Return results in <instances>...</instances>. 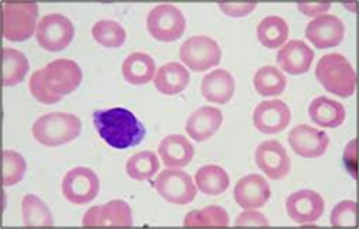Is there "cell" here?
I'll list each match as a JSON object with an SVG mask.
<instances>
[{
	"instance_id": "cell-1",
	"label": "cell",
	"mask_w": 359,
	"mask_h": 229,
	"mask_svg": "<svg viewBox=\"0 0 359 229\" xmlns=\"http://www.w3.org/2000/svg\"><path fill=\"white\" fill-rule=\"evenodd\" d=\"M93 123L100 138L117 150L138 145L145 136L144 124L126 108L96 111Z\"/></svg>"
},
{
	"instance_id": "cell-2",
	"label": "cell",
	"mask_w": 359,
	"mask_h": 229,
	"mask_svg": "<svg viewBox=\"0 0 359 229\" xmlns=\"http://www.w3.org/2000/svg\"><path fill=\"white\" fill-rule=\"evenodd\" d=\"M314 74L320 86L335 96L349 98L355 93L356 75L351 62L343 54L323 55L318 62Z\"/></svg>"
},
{
	"instance_id": "cell-3",
	"label": "cell",
	"mask_w": 359,
	"mask_h": 229,
	"mask_svg": "<svg viewBox=\"0 0 359 229\" xmlns=\"http://www.w3.org/2000/svg\"><path fill=\"white\" fill-rule=\"evenodd\" d=\"M35 140L47 147L69 144L81 133V120L69 112H50L41 116L32 128Z\"/></svg>"
},
{
	"instance_id": "cell-4",
	"label": "cell",
	"mask_w": 359,
	"mask_h": 229,
	"mask_svg": "<svg viewBox=\"0 0 359 229\" xmlns=\"http://www.w3.org/2000/svg\"><path fill=\"white\" fill-rule=\"evenodd\" d=\"M39 8L35 2H4V37L25 42L36 33Z\"/></svg>"
},
{
	"instance_id": "cell-5",
	"label": "cell",
	"mask_w": 359,
	"mask_h": 229,
	"mask_svg": "<svg viewBox=\"0 0 359 229\" xmlns=\"http://www.w3.org/2000/svg\"><path fill=\"white\" fill-rule=\"evenodd\" d=\"M147 30L156 41L174 42L184 35L186 18L174 5H157L147 15Z\"/></svg>"
},
{
	"instance_id": "cell-6",
	"label": "cell",
	"mask_w": 359,
	"mask_h": 229,
	"mask_svg": "<svg viewBox=\"0 0 359 229\" xmlns=\"http://www.w3.org/2000/svg\"><path fill=\"white\" fill-rule=\"evenodd\" d=\"M154 188L161 197L175 205H187L196 198L198 188L192 177L182 169L166 168L156 177Z\"/></svg>"
},
{
	"instance_id": "cell-7",
	"label": "cell",
	"mask_w": 359,
	"mask_h": 229,
	"mask_svg": "<svg viewBox=\"0 0 359 229\" xmlns=\"http://www.w3.org/2000/svg\"><path fill=\"white\" fill-rule=\"evenodd\" d=\"M75 37L72 21L62 14H48L39 20L36 41L39 47L50 53L65 50Z\"/></svg>"
},
{
	"instance_id": "cell-8",
	"label": "cell",
	"mask_w": 359,
	"mask_h": 229,
	"mask_svg": "<svg viewBox=\"0 0 359 229\" xmlns=\"http://www.w3.org/2000/svg\"><path fill=\"white\" fill-rule=\"evenodd\" d=\"M180 59L194 72H204L220 63L222 50L215 39L192 37L180 48Z\"/></svg>"
},
{
	"instance_id": "cell-9",
	"label": "cell",
	"mask_w": 359,
	"mask_h": 229,
	"mask_svg": "<svg viewBox=\"0 0 359 229\" xmlns=\"http://www.w3.org/2000/svg\"><path fill=\"white\" fill-rule=\"evenodd\" d=\"M99 190L100 181L97 174L93 169L84 166H78L67 171L62 183L63 197L75 205H84L92 202L93 199H96Z\"/></svg>"
},
{
	"instance_id": "cell-10",
	"label": "cell",
	"mask_w": 359,
	"mask_h": 229,
	"mask_svg": "<svg viewBox=\"0 0 359 229\" xmlns=\"http://www.w3.org/2000/svg\"><path fill=\"white\" fill-rule=\"evenodd\" d=\"M84 228H130L133 217L129 204L123 199H112L104 205L88 209L83 217Z\"/></svg>"
},
{
	"instance_id": "cell-11",
	"label": "cell",
	"mask_w": 359,
	"mask_h": 229,
	"mask_svg": "<svg viewBox=\"0 0 359 229\" xmlns=\"http://www.w3.org/2000/svg\"><path fill=\"white\" fill-rule=\"evenodd\" d=\"M45 84L60 96L71 95L83 81L80 65L69 59H57L42 67Z\"/></svg>"
},
{
	"instance_id": "cell-12",
	"label": "cell",
	"mask_w": 359,
	"mask_h": 229,
	"mask_svg": "<svg viewBox=\"0 0 359 229\" xmlns=\"http://www.w3.org/2000/svg\"><path fill=\"white\" fill-rule=\"evenodd\" d=\"M286 211L295 223H314L320 219L325 211V201L314 190H298L287 197Z\"/></svg>"
},
{
	"instance_id": "cell-13",
	"label": "cell",
	"mask_w": 359,
	"mask_h": 229,
	"mask_svg": "<svg viewBox=\"0 0 359 229\" xmlns=\"http://www.w3.org/2000/svg\"><path fill=\"white\" fill-rule=\"evenodd\" d=\"M289 144L295 155L314 159L320 157L328 150L330 136L320 129L309 124H298L289 132Z\"/></svg>"
},
{
	"instance_id": "cell-14",
	"label": "cell",
	"mask_w": 359,
	"mask_h": 229,
	"mask_svg": "<svg viewBox=\"0 0 359 229\" xmlns=\"http://www.w3.org/2000/svg\"><path fill=\"white\" fill-rule=\"evenodd\" d=\"M256 165L271 180H283L290 173V157L276 140L264 141L256 148Z\"/></svg>"
},
{
	"instance_id": "cell-15",
	"label": "cell",
	"mask_w": 359,
	"mask_h": 229,
	"mask_svg": "<svg viewBox=\"0 0 359 229\" xmlns=\"http://www.w3.org/2000/svg\"><path fill=\"white\" fill-rule=\"evenodd\" d=\"M292 119V112L283 100L261 102L253 111V124L261 133L273 135L283 132Z\"/></svg>"
},
{
	"instance_id": "cell-16",
	"label": "cell",
	"mask_w": 359,
	"mask_h": 229,
	"mask_svg": "<svg viewBox=\"0 0 359 229\" xmlns=\"http://www.w3.org/2000/svg\"><path fill=\"white\" fill-rule=\"evenodd\" d=\"M344 25L335 15H320L311 20L306 27V38L316 48H331L340 45L344 39Z\"/></svg>"
},
{
	"instance_id": "cell-17",
	"label": "cell",
	"mask_w": 359,
	"mask_h": 229,
	"mask_svg": "<svg viewBox=\"0 0 359 229\" xmlns=\"http://www.w3.org/2000/svg\"><path fill=\"white\" fill-rule=\"evenodd\" d=\"M233 198L244 210H257L271 198V189L268 181L257 174L245 176L238 180L233 189Z\"/></svg>"
},
{
	"instance_id": "cell-18",
	"label": "cell",
	"mask_w": 359,
	"mask_h": 229,
	"mask_svg": "<svg viewBox=\"0 0 359 229\" xmlns=\"http://www.w3.org/2000/svg\"><path fill=\"white\" fill-rule=\"evenodd\" d=\"M314 53L307 44L294 39L285 44L277 53V63L289 75H301L310 71Z\"/></svg>"
},
{
	"instance_id": "cell-19",
	"label": "cell",
	"mask_w": 359,
	"mask_h": 229,
	"mask_svg": "<svg viewBox=\"0 0 359 229\" xmlns=\"http://www.w3.org/2000/svg\"><path fill=\"white\" fill-rule=\"evenodd\" d=\"M223 114L215 107H201L189 116L186 122V132L190 138L202 143L210 140L220 129Z\"/></svg>"
},
{
	"instance_id": "cell-20",
	"label": "cell",
	"mask_w": 359,
	"mask_h": 229,
	"mask_svg": "<svg viewBox=\"0 0 359 229\" xmlns=\"http://www.w3.org/2000/svg\"><path fill=\"white\" fill-rule=\"evenodd\" d=\"M159 156L166 168H184L195 156V148L183 135H168L159 144Z\"/></svg>"
},
{
	"instance_id": "cell-21",
	"label": "cell",
	"mask_w": 359,
	"mask_h": 229,
	"mask_svg": "<svg viewBox=\"0 0 359 229\" xmlns=\"http://www.w3.org/2000/svg\"><path fill=\"white\" fill-rule=\"evenodd\" d=\"M201 91L208 102L224 105L235 93V79L231 72L216 70L202 78Z\"/></svg>"
},
{
	"instance_id": "cell-22",
	"label": "cell",
	"mask_w": 359,
	"mask_h": 229,
	"mask_svg": "<svg viewBox=\"0 0 359 229\" xmlns=\"http://www.w3.org/2000/svg\"><path fill=\"white\" fill-rule=\"evenodd\" d=\"M156 90L162 95L174 96L182 93L190 83V74L183 65L170 62L162 65L153 78Z\"/></svg>"
},
{
	"instance_id": "cell-23",
	"label": "cell",
	"mask_w": 359,
	"mask_h": 229,
	"mask_svg": "<svg viewBox=\"0 0 359 229\" xmlns=\"http://www.w3.org/2000/svg\"><path fill=\"white\" fill-rule=\"evenodd\" d=\"M309 117L319 128H340L346 119V108L334 99L319 96L309 105Z\"/></svg>"
},
{
	"instance_id": "cell-24",
	"label": "cell",
	"mask_w": 359,
	"mask_h": 229,
	"mask_svg": "<svg viewBox=\"0 0 359 229\" xmlns=\"http://www.w3.org/2000/svg\"><path fill=\"white\" fill-rule=\"evenodd\" d=\"M123 77L133 86H144L153 81L156 74V63L153 57L145 53H132L126 57L121 66Z\"/></svg>"
},
{
	"instance_id": "cell-25",
	"label": "cell",
	"mask_w": 359,
	"mask_h": 229,
	"mask_svg": "<svg viewBox=\"0 0 359 229\" xmlns=\"http://www.w3.org/2000/svg\"><path fill=\"white\" fill-rule=\"evenodd\" d=\"M196 188L210 197H217L228 190L231 185V178L226 171L217 165L201 166L195 174Z\"/></svg>"
},
{
	"instance_id": "cell-26",
	"label": "cell",
	"mask_w": 359,
	"mask_h": 229,
	"mask_svg": "<svg viewBox=\"0 0 359 229\" xmlns=\"http://www.w3.org/2000/svg\"><path fill=\"white\" fill-rule=\"evenodd\" d=\"M257 39L266 48H278L286 44L289 38V26L286 20L277 15L264 18L256 29Z\"/></svg>"
},
{
	"instance_id": "cell-27",
	"label": "cell",
	"mask_w": 359,
	"mask_h": 229,
	"mask_svg": "<svg viewBox=\"0 0 359 229\" xmlns=\"http://www.w3.org/2000/svg\"><path fill=\"white\" fill-rule=\"evenodd\" d=\"M183 225L186 228H226L229 214L220 205H208L205 209L187 213Z\"/></svg>"
},
{
	"instance_id": "cell-28",
	"label": "cell",
	"mask_w": 359,
	"mask_h": 229,
	"mask_svg": "<svg viewBox=\"0 0 359 229\" xmlns=\"http://www.w3.org/2000/svg\"><path fill=\"white\" fill-rule=\"evenodd\" d=\"M27 57L15 48H4V86L13 87L25 81L29 72Z\"/></svg>"
},
{
	"instance_id": "cell-29",
	"label": "cell",
	"mask_w": 359,
	"mask_h": 229,
	"mask_svg": "<svg viewBox=\"0 0 359 229\" xmlns=\"http://www.w3.org/2000/svg\"><path fill=\"white\" fill-rule=\"evenodd\" d=\"M253 84L261 96H278L286 89V77L276 66H264L255 74Z\"/></svg>"
},
{
	"instance_id": "cell-30",
	"label": "cell",
	"mask_w": 359,
	"mask_h": 229,
	"mask_svg": "<svg viewBox=\"0 0 359 229\" xmlns=\"http://www.w3.org/2000/svg\"><path fill=\"white\" fill-rule=\"evenodd\" d=\"M22 222L25 226H53V214L45 204L36 195H26L21 202Z\"/></svg>"
},
{
	"instance_id": "cell-31",
	"label": "cell",
	"mask_w": 359,
	"mask_h": 229,
	"mask_svg": "<svg viewBox=\"0 0 359 229\" xmlns=\"http://www.w3.org/2000/svg\"><path fill=\"white\" fill-rule=\"evenodd\" d=\"M161 169V162L153 152H140L128 159L126 173L137 181L151 180Z\"/></svg>"
},
{
	"instance_id": "cell-32",
	"label": "cell",
	"mask_w": 359,
	"mask_h": 229,
	"mask_svg": "<svg viewBox=\"0 0 359 229\" xmlns=\"http://www.w3.org/2000/svg\"><path fill=\"white\" fill-rule=\"evenodd\" d=\"M92 37L102 47L118 48L126 42V30L117 21L100 20L92 27Z\"/></svg>"
},
{
	"instance_id": "cell-33",
	"label": "cell",
	"mask_w": 359,
	"mask_h": 229,
	"mask_svg": "<svg viewBox=\"0 0 359 229\" xmlns=\"http://www.w3.org/2000/svg\"><path fill=\"white\" fill-rule=\"evenodd\" d=\"M27 169L26 160L14 150L4 152V186H15L25 177Z\"/></svg>"
},
{
	"instance_id": "cell-34",
	"label": "cell",
	"mask_w": 359,
	"mask_h": 229,
	"mask_svg": "<svg viewBox=\"0 0 359 229\" xmlns=\"http://www.w3.org/2000/svg\"><path fill=\"white\" fill-rule=\"evenodd\" d=\"M29 90H30L32 96L43 105L57 104V102L62 100V98H63L57 93H54V91H51L48 89V86L45 84V78H43V71L42 70L32 74V77L29 79Z\"/></svg>"
},
{
	"instance_id": "cell-35",
	"label": "cell",
	"mask_w": 359,
	"mask_h": 229,
	"mask_svg": "<svg viewBox=\"0 0 359 229\" xmlns=\"http://www.w3.org/2000/svg\"><path fill=\"white\" fill-rule=\"evenodd\" d=\"M331 225L334 228H355L356 226V202L341 201L337 204L331 213Z\"/></svg>"
},
{
	"instance_id": "cell-36",
	"label": "cell",
	"mask_w": 359,
	"mask_h": 229,
	"mask_svg": "<svg viewBox=\"0 0 359 229\" xmlns=\"http://www.w3.org/2000/svg\"><path fill=\"white\" fill-rule=\"evenodd\" d=\"M257 4L256 2H247V4H231V2H219V8L222 9V13H224L229 17L233 18H240L252 14L256 9Z\"/></svg>"
},
{
	"instance_id": "cell-37",
	"label": "cell",
	"mask_w": 359,
	"mask_h": 229,
	"mask_svg": "<svg viewBox=\"0 0 359 229\" xmlns=\"http://www.w3.org/2000/svg\"><path fill=\"white\" fill-rule=\"evenodd\" d=\"M235 226L237 228H250V226H269L266 217L259 211H244L237 219H235Z\"/></svg>"
},
{
	"instance_id": "cell-38",
	"label": "cell",
	"mask_w": 359,
	"mask_h": 229,
	"mask_svg": "<svg viewBox=\"0 0 359 229\" xmlns=\"http://www.w3.org/2000/svg\"><path fill=\"white\" fill-rule=\"evenodd\" d=\"M299 13H302L307 17H320L322 14L327 13V11L331 8L330 2H319V4H309V2H298L297 4Z\"/></svg>"
}]
</instances>
